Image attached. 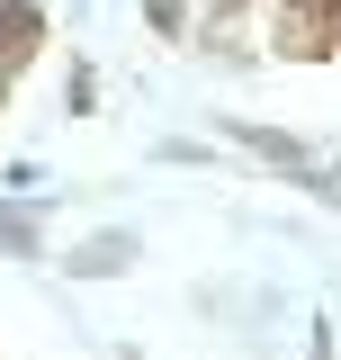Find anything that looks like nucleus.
I'll list each match as a JSON object with an SVG mask.
<instances>
[{"label": "nucleus", "instance_id": "1", "mask_svg": "<svg viewBox=\"0 0 341 360\" xmlns=\"http://www.w3.org/2000/svg\"><path fill=\"white\" fill-rule=\"evenodd\" d=\"M225 135H234L243 153H260V162H279L288 180H305V189L323 180V162H314V144H305V135H288V127H260V117H225Z\"/></svg>", "mask_w": 341, "mask_h": 360}, {"label": "nucleus", "instance_id": "2", "mask_svg": "<svg viewBox=\"0 0 341 360\" xmlns=\"http://www.w3.org/2000/svg\"><path fill=\"white\" fill-rule=\"evenodd\" d=\"M45 37H54L45 0H0V82H18V72L45 54Z\"/></svg>", "mask_w": 341, "mask_h": 360}, {"label": "nucleus", "instance_id": "3", "mask_svg": "<svg viewBox=\"0 0 341 360\" xmlns=\"http://www.w3.org/2000/svg\"><path fill=\"white\" fill-rule=\"evenodd\" d=\"M117 270H135V234L126 225H99L81 252H63V279H117Z\"/></svg>", "mask_w": 341, "mask_h": 360}, {"label": "nucleus", "instance_id": "4", "mask_svg": "<svg viewBox=\"0 0 341 360\" xmlns=\"http://www.w3.org/2000/svg\"><path fill=\"white\" fill-rule=\"evenodd\" d=\"M0 252H9V262H36L45 252V217L36 207H9V198H0Z\"/></svg>", "mask_w": 341, "mask_h": 360}, {"label": "nucleus", "instance_id": "5", "mask_svg": "<svg viewBox=\"0 0 341 360\" xmlns=\"http://www.w3.org/2000/svg\"><path fill=\"white\" fill-rule=\"evenodd\" d=\"M144 18H153V37H198V0H144Z\"/></svg>", "mask_w": 341, "mask_h": 360}, {"label": "nucleus", "instance_id": "6", "mask_svg": "<svg viewBox=\"0 0 341 360\" xmlns=\"http://www.w3.org/2000/svg\"><path fill=\"white\" fill-rule=\"evenodd\" d=\"M63 90H72V108H99V72H90V63H72V82H63Z\"/></svg>", "mask_w": 341, "mask_h": 360}]
</instances>
